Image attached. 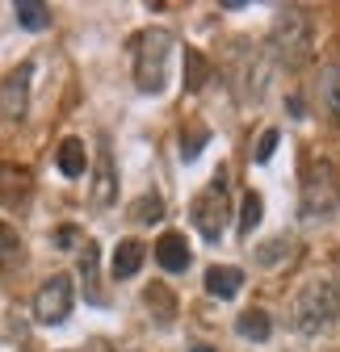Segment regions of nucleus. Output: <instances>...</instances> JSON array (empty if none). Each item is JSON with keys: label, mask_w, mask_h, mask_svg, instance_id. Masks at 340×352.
<instances>
[{"label": "nucleus", "mask_w": 340, "mask_h": 352, "mask_svg": "<svg viewBox=\"0 0 340 352\" xmlns=\"http://www.w3.org/2000/svg\"><path fill=\"white\" fill-rule=\"evenodd\" d=\"M34 315H38V323H47V327H59L72 315V277L67 273H55V277L42 281V289L34 298Z\"/></svg>", "instance_id": "nucleus-2"}, {"label": "nucleus", "mask_w": 340, "mask_h": 352, "mask_svg": "<svg viewBox=\"0 0 340 352\" xmlns=\"http://www.w3.org/2000/svg\"><path fill=\"white\" fill-rule=\"evenodd\" d=\"M25 80H30V67H21L17 76H9L0 84V118H21L25 113Z\"/></svg>", "instance_id": "nucleus-5"}, {"label": "nucleus", "mask_w": 340, "mask_h": 352, "mask_svg": "<svg viewBox=\"0 0 340 352\" xmlns=\"http://www.w3.org/2000/svg\"><path fill=\"white\" fill-rule=\"evenodd\" d=\"M80 277H84V289H89V302H105V294L97 289V248L84 243V260H80Z\"/></svg>", "instance_id": "nucleus-9"}, {"label": "nucleus", "mask_w": 340, "mask_h": 352, "mask_svg": "<svg viewBox=\"0 0 340 352\" xmlns=\"http://www.w3.org/2000/svg\"><path fill=\"white\" fill-rule=\"evenodd\" d=\"M210 135L206 130H189V135H181V160H193L198 151H202V143H206Z\"/></svg>", "instance_id": "nucleus-17"}, {"label": "nucleus", "mask_w": 340, "mask_h": 352, "mask_svg": "<svg viewBox=\"0 0 340 352\" xmlns=\"http://www.w3.org/2000/svg\"><path fill=\"white\" fill-rule=\"evenodd\" d=\"M156 260H160V269H168V273H185L189 269V243H185V235H177V231L160 235Z\"/></svg>", "instance_id": "nucleus-4"}, {"label": "nucleus", "mask_w": 340, "mask_h": 352, "mask_svg": "<svg viewBox=\"0 0 340 352\" xmlns=\"http://www.w3.org/2000/svg\"><path fill=\"white\" fill-rule=\"evenodd\" d=\"M206 76H210V67H206V59H202V51H193V47H185V88H189V93H198V88L206 84Z\"/></svg>", "instance_id": "nucleus-10"}, {"label": "nucleus", "mask_w": 340, "mask_h": 352, "mask_svg": "<svg viewBox=\"0 0 340 352\" xmlns=\"http://www.w3.org/2000/svg\"><path fill=\"white\" fill-rule=\"evenodd\" d=\"M13 17L25 25V30H42V25H47V9H42V5H34V0H17V5H13Z\"/></svg>", "instance_id": "nucleus-12"}, {"label": "nucleus", "mask_w": 340, "mask_h": 352, "mask_svg": "<svg viewBox=\"0 0 340 352\" xmlns=\"http://www.w3.org/2000/svg\"><path fill=\"white\" fill-rule=\"evenodd\" d=\"M193 352H210V348H193Z\"/></svg>", "instance_id": "nucleus-19"}, {"label": "nucleus", "mask_w": 340, "mask_h": 352, "mask_svg": "<svg viewBox=\"0 0 340 352\" xmlns=\"http://www.w3.org/2000/svg\"><path fill=\"white\" fill-rule=\"evenodd\" d=\"M277 139H281L277 130H265V135L257 139V164H269V160H273V151H277Z\"/></svg>", "instance_id": "nucleus-18"}, {"label": "nucleus", "mask_w": 340, "mask_h": 352, "mask_svg": "<svg viewBox=\"0 0 340 352\" xmlns=\"http://www.w3.org/2000/svg\"><path fill=\"white\" fill-rule=\"evenodd\" d=\"M143 264V243L139 239H122L114 252V277H135Z\"/></svg>", "instance_id": "nucleus-7"}, {"label": "nucleus", "mask_w": 340, "mask_h": 352, "mask_svg": "<svg viewBox=\"0 0 340 352\" xmlns=\"http://www.w3.org/2000/svg\"><path fill=\"white\" fill-rule=\"evenodd\" d=\"M59 172L72 176V181H76V176H84V143L80 139H63L59 143Z\"/></svg>", "instance_id": "nucleus-8"}, {"label": "nucleus", "mask_w": 340, "mask_h": 352, "mask_svg": "<svg viewBox=\"0 0 340 352\" xmlns=\"http://www.w3.org/2000/svg\"><path fill=\"white\" fill-rule=\"evenodd\" d=\"M139 55H135V80L143 93H160L164 80H168V47H173V34L164 30H151L139 38Z\"/></svg>", "instance_id": "nucleus-1"}, {"label": "nucleus", "mask_w": 340, "mask_h": 352, "mask_svg": "<svg viewBox=\"0 0 340 352\" xmlns=\"http://www.w3.org/2000/svg\"><path fill=\"white\" fill-rule=\"evenodd\" d=\"M240 336L244 340H269V315L265 311H244L240 315Z\"/></svg>", "instance_id": "nucleus-11"}, {"label": "nucleus", "mask_w": 340, "mask_h": 352, "mask_svg": "<svg viewBox=\"0 0 340 352\" xmlns=\"http://www.w3.org/2000/svg\"><path fill=\"white\" fill-rule=\"evenodd\" d=\"M164 214V206H160V197H139L135 206H131V218L135 223H156V218Z\"/></svg>", "instance_id": "nucleus-15"}, {"label": "nucleus", "mask_w": 340, "mask_h": 352, "mask_svg": "<svg viewBox=\"0 0 340 352\" xmlns=\"http://www.w3.org/2000/svg\"><path fill=\"white\" fill-rule=\"evenodd\" d=\"M109 193H114V172H109V155L101 151V160H97V189H93V206H109Z\"/></svg>", "instance_id": "nucleus-13"}, {"label": "nucleus", "mask_w": 340, "mask_h": 352, "mask_svg": "<svg viewBox=\"0 0 340 352\" xmlns=\"http://www.w3.org/2000/svg\"><path fill=\"white\" fill-rule=\"evenodd\" d=\"M244 285V273L240 269H227V264H215V269L206 273V289L215 294V298H235Z\"/></svg>", "instance_id": "nucleus-6"}, {"label": "nucleus", "mask_w": 340, "mask_h": 352, "mask_svg": "<svg viewBox=\"0 0 340 352\" xmlns=\"http://www.w3.org/2000/svg\"><path fill=\"white\" fill-rule=\"evenodd\" d=\"M215 201H223V172H219L215 189H210L206 197H198V201H193V223H198V231H202L210 243L223 235V223H219V214H215Z\"/></svg>", "instance_id": "nucleus-3"}, {"label": "nucleus", "mask_w": 340, "mask_h": 352, "mask_svg": "<svg viewBox=\"0 0 340 352\" xmlns=\"http://www.w3.org/2000/svg\"><path fill=\"white\" fill-rule=\"evenodd\" d=\"M21 256V239H17V231L9 227V223H0V269L5 264H13Z\"/></svg>", "instance_id": "nucleus-14"}, {"label": "nucleus", "mask_w": 340, "mask_h": 352, "mask_svg": "<svg viewBox=\"0 0 340 352\" xmlns=\"http://www.w3.org/2000/svg\"><path fill=\"white\" fill-rule=\"evenodd\" d=\"M261 214H265L261 197H257V193H248V197H244V210H240V227H244V231H252V227L261 223Z\"/></svg>", "instance_id": "nucleus-16"}]
</instances>
